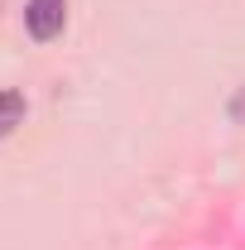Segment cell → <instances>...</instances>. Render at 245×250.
Here are the masks:
<instances>
[{
  "label": "cell",
  "mask_w": 245,
  "mask_h": 250,
  "mask_svg": "<svg viewBox=\"0 0 245 250\" xmlns=\"http://www.w3.org/2000/svg\"><path fill=\"white\" fill-rule=\"evenodd\" d=\"M24 24L34 39H58L67 24V0H24Z\"/></svg>",
  "instance_id": "obj_1"
},
{
  "label": "cell",
  "mask_w": 245,
  "mask_h": 250,
  "mask_svg": "<svg viewBox=\"0 0 245 250\" xmlns=\"http://www.w3.org/2000/svg\"><path fill=\"white\" fill-rule=\"evenodd\" d=\"M24 121V96L20 92H0V140Z\"/></svg>",
  "instance_id": "obj_2"
}]
</instances>
